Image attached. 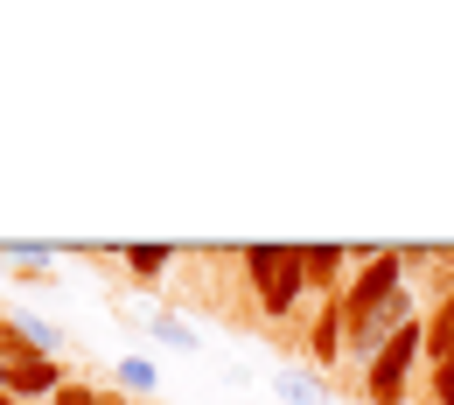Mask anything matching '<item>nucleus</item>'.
I'll return each mask as SVG.
<instances>
[{
	"instance_id": "1",
	"label": "nucleus",
	"mask_w": 454,
	"mask_h": 405,
	"mask_svg": "<svg viewBox=\"0 0 454 405\" xmlns=\"http://www.w3.org/2000/svg\"><path fill=\"white\" fill-rule=\"evenodd\" d=\"M245 280L259 293L266 315H286L301 287H308V266H301V245H245Z\"/></svg>"
},
{
	"instance_id": "2",
	"label": "nucleus",
	"mask_w": 454,
	"mask_h": 405,
	"mask_svg": "<svg viewBox=\"0 0 454 405\" xmlns=\"http://www.w3.org/2000/svg\"><path fill=\"white\" fill-rule=\"evenodd\" d=\"M427 356V322H412V329H398L392 343L378 349L371 363H364V385H371V405H405V378H412V363Z\"/></svg>"
},
{
	"instance_id": "3",
	"label": "nucleus",
	"mask_w": 454,
	"mask_h": 405,
	"mask_svg": "<svg viewBox=\"0 0 454 405\" xmlns=\"http://www.w3.org/2000/svg\"><path fill=\"white\" fill-rule=\"evenodd\" d=\"M392 293H405V252H371L364 273H356L349 293H342V329H356L364 315H378Z\"/></svg>"
},
{
	"instance_id": "4",
	"label": "nucleus",
	"mask_w": 454,
	"mask_h": 405,
	"mask_svg": "<svg viewBox=\"0 0 454 405\" xmlns=\"http://www.w3.org/2000/svg\"><path fill=\"white\" fill-rule=\"evenodd\" d=\"M7 363H14V399H57L63 392L57 356H7Z\"/></svg>"
},
{
	"instance_id": "5",
	"label": "nucleus",
	"mask_w": 454,
	"mask_h": 405,
	"mask_svg": "<svg viewBox=\"0 0 454 405\" xmlns=\"http://www.w3.org/2000/svg\"><path fill=\"white\" fill-rule=\"evenodd\" d=\"M342 245H301V266H308V287H336V273H342Z\"/></svg>"
},
{
	"instance_id": "6",
	"label": "nucleus",
	"mask_w": 454,
	"mask_h": 405,
	"mask_svg": "<svg viewBox=\"0 0 454 405\" xmlns=\"http://www.w3.org/2000/svg\"><path fill=\"white\" fill-rule=\"evenodd\" d=\"M427 356H434V370L454 363V287H448V300H441V315L427 322Z\"/></svg>"
},
{
	"instance_id": "7",
	"label": "nucleus",
	"mask_w": 454,
	"mask_h": 405,
	"mask_svg": "<svg viewBox=\"0 0 454 405\" xmlns=\"http://www.w3.org/2000/svg\"><path fill=\"white\" fill-rule=\"evenodd\" d=\"M273 392H280V405H329V392H322L308 370H280V378H273Z\"/></svg>"
},
{
	"instance_id": "8",
	"label": "nucleus",
	"mask_w": 454,
	"mask_h": 405,
	"mask_svg": "<svg viewBox=\"0 0 454 405\" xmlns=\"http://www.w3.org/2000/svg\"><path fill=\"white\" fill-rule=\"evenodd\" d=\"M7 329H14V336H21V349H35V356H57V329H50V322H43V315H14V322H7Z\"/></svg>"
},
{
	"instance_id": "9",
	"label": "nucleus",
	"mask_w": 454,
	"mask_h": 405,
	"mask_svg": "<svg viewBox=\"0 0 454 405\" xmlns=\"http://www.w3.org/2000/svg\"><path fill=\"white\" fill-rule=\"evenodd\" d=\"M308 343H315V356H349V349H342V300H336V308H322V322H315Z\"/></svg>"
},
{
	"instance_id": "10",
	"label": "nucleus",
	"mask_w": 454,
	"mask_h": 405,
	"mask_svg": "<svg viewBox=\"0 0 454 405\" xmlns=\"http://www.w3.org/2000/svg\"><path fill=\"white\" fill-rule=\"evenodd\" d=\"M147 329H154V343H161V349H196V343H203V336H196L182 315H154Z\"/></svg>"
},
{
	"instance_id": "11",
	"label": "nucleus",
	"mask_w": 454,
	"mask_h": 405,
	"mask_svg": "<svg viewBox=\"0 0 454 405\" xmlns=\"http://www.w3.org/2000/svg\"><path fill=\"white\" fill-rule=\"evenodd\" d=\"M175 252L168 245H126V266H133V273H140V280H154V273H161V266H168Z\"/></svg>"
},
{
	"instance_id": "12",
	"label": "nucleus",
	"mask_w": 454,
	"mask_h": 405,
	"mask_svg": "<svg viewBox=\"0 0 454 405\" xmlns=\"http://www.w3.org/2000/svg\"><path fill=\"white\" fill-rule=\"evenodd\" d=\"M0 259H14V266H28L35 280H50V245H0Z\"/></svg>"
},
{
	"instance_id": "13",
	"label": "nucleus",
	"mask_w": 454,
	"mask_h": 405,
	"mask_svg": "<svg viewBox=\"0 0 454 405\" xmlns=\"http://www.w3.org/2000/svg\"><path fill=\"white\" fill-rule=\"evenodd\" d=\"M119 385H133V392H154L161 378H154V363H147V356H126V363H119Z\"/></svg>"
},
{
	"instance_id": "14",
	"label": "nucleus",
	"mask_w": 454,
	"mask_h": 405,
	"mask_svg": "<svg viewBox=\"0 0 454 405\" xmlns=\"http://www.w3.org/2000/svg\"><path fill=\"white\" fill-rule=\"evenodd\" d=\"M434 405H454V363H441V370H434Z\"/></svg>"
},
{
	"instance_id": "15",
	"label": "nucleus",
	"mask_w": 454,
	"mask_h": 405,
	"mask_svg": "<svg viewBox=\"0 0 454 405\" xmlns=\"http://www.w3.org/2000/svg\"><path fill=\"white\" fill-rule=\"evenodd\" d=\"M57 405H106V399H91L84 385H63V392H57Z\"/></svg>"
}]
</instances>
